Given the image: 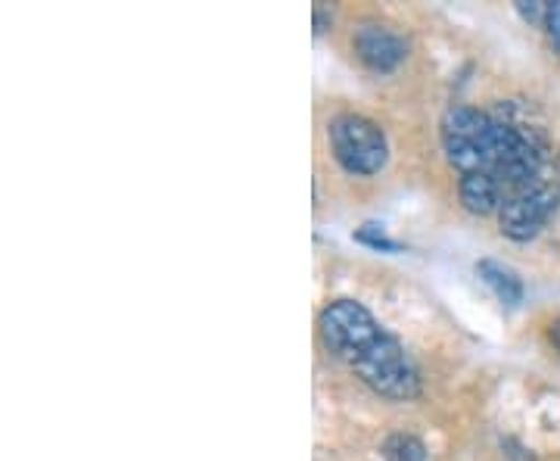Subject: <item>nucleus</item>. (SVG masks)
Here are the masks:
<instances>
[{
	"instance_id": "nucleus-1",
	"label": "nucleus",
	"mask_w": 560,
	"mask_h": 461,
	"mask_svg": "<svg viewBox=\"0 0 560 461\" xmlns=\"http://www.w3.org/2000/svg\"><path fill=\"white\" fill-rule=\"evenodd\" d=\"M442 147L460 175H486L495 181L504 203L555 178L548 175L551 143L545 131L508 113L452 106L442 116Z\"/></svg>"
},
{
	"instance_id": "nucleus-2",
	"label": "nucleus",
	"mask_w": 560,
	"mask_h": 461,
	"mask_svg": "<svg viewBox=\"0 0 560 461\" xmlns=\"http://www.w3.org/2000/svg\"><path fill=\"white\" fill-rule=\"evenodd\" d=\"M324 346L386 400L408 402L420 393V374L396 334L361 302L334 300L318 319Z\"/></svg>"
},
{
	"instance_id": "nucleus-3",
	"label": "nucleus",
	"mask_w": 560,
	"mask_h": 461,
	"mask_svg": "<svg viewBox=\"0 0 560 461\" xmlns=\"http://www.w3.org/2000/svg\"><path fill=\"white\" fill-rule=\"evenodd\" d=\"M327 138L334 147V157L349 175H377L389 160V143L383 128L359 113H340L327 125Z\"/></svg>"
},
{
	"instance_id": "nucleus-4",
	"label": "nucleus",
	"mask_w": 560,
	"mask_h": 461,
	"mask_svg": "<svg viewBox=\"0 0 560 461\" xmlns=\"http://www.w3.org/2000/svg\"><path fill=\"white\" fill-rule=\"evenodd\" d=\"M560 206V181L551 178L523 191L517 197L504 203L499 209V228L504 238L526 243L539 234L541 228L551 221Z\"/></svg>"
},
{
	"instance_id": "nucleus-5",
	"label": "nucleus",
	"mask_w": 560,
	"mask_h": 461,
	"mask_svg": "<svg viewBox=\"0 0 560 461\" xmlns=\"http://www.w3.org/2000/svg\"><path fill=\"white\" fill-rule=\"evenodd\" d=\"M352 47L371 72H393L408 57V41L401 38L396 28L381 25V22L361 25L352 38Z\"/></svg>"
},
{
	"instance_id": "nucleus-6",
	"label": "nucleus",
	"mask_w": 560,
	"mask_h": 461,
	"mask_svg": "<svg viewBox=\"0 0 560 461\" xmlns=\"http://www.w3.org/2000/svg\"><path fill=\"white\" fill-rule=\"evenodd\" d=\"M477 275H480V281L495 293V300L501 306H508V309H517L526 297V290H523L521 275L511 268V265H504L499 260H480L477 262Z\"/></svg>"
},
{
	"instance_id": "nucleus-7",
	"label": "nucleus",
	"mask_w": 560,
	"mask_h": 461,
	"mask_svg": "<svg viewBox=\"0 0 560 461\" xmlns=\"http://www.w3.org/2000/svg\"><path fill=\"white\" fill-rule=\"evenodd\" d=\"M458 197L464 203V209L474 212V216H492V212H499L501 203H504L499 184L486 178V175H460Z\"/></svg>"
},
{
	"instance_id": "nucleus-8",
	"label": "nucleus",
	"mask_w": 560,
	"mask_h": 461,
	"mask_svg": "<svg viewBox=\"0 0 560 461\" xmlns=\"http://www.w3.org/2000/svg\"><path fill=\"white\" fill-rule=\"evenodd\" d=\"M386 461H427V446L415 434H393L383 442Z\"/></svg>"
},
{
	"instance_id": "nucleus-9",
	"label": "nucleus",
	"mask_w": 560,
	"mask_h": 461,
	"mask_svg": "<svg viewBox=\"0 0 560 461\" xmlns=\"http://www.w3.org/2000/svg\"><path fill=\"white\" fill-rule=\"evenodd\" d=\"M355 241L364 243V246H371V250H381V253H399L401 250V243L393 241V238H386L381 224H374V221L361 224L359 231H355Z\"/></svg>"
},
{
	"instance_id": "nucleus-10",
	"label": "nucleus",
	"mask_w": 560,
	"mask_h": 461,
	"mask_svg": "<svg viewBox=\"0 0 560 461\" xmlns=\"http://www.w3.org/2000/svg\"><path fill=\"white\" fill-rule=\"evenodd\" d=\"M517 10L526 22L533 25H545V16H548V3L545 0H517Z\"/></svg>"
},
{
	"instance_id": "nucleus-11",
	"label": "nucleus",
	"mask_w": 560,
	"mask_h": 461,
	"mask_svg": "<svg viewBox=\"0 0 560 461\" xmlns=\"http://www.w3.org/2000/svg\"><path fill=\"white\" fill-rule=\"evenodd\" d=\"M545 32H548V41L551 47L560 54V0L548 3V16H545Z\"/></svg>"
},
{
	"instance_id": "nucleus-12",
	"label": "nucleus",
	"mask_w": 560,
	"mask_h": 461,
	"mask_svg": "<svg viewBox=\"0 0 560 461\" xmlns=\"http://www.w3.org/2000/svg\"><path fill=\"white\" fill-rule=\"evenodd\" d=\"M551 343H555V349L560 353V321H555V324H551Z\"/></svg>"
}]
</instances>
